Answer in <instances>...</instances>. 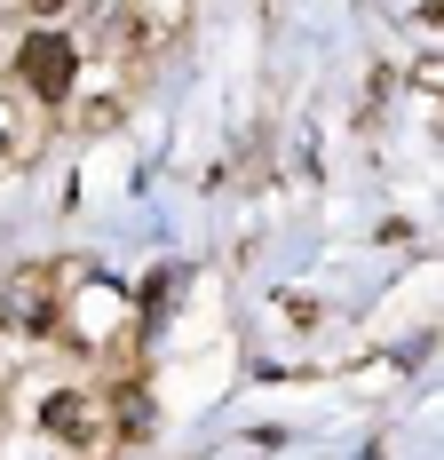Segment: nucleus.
<instances>
[{"mask_svg": "<svg viewBox=\"0 0 444 460\" xmlns=\"http://www.w3.org/2000/svg\"><path fill=\"white\" fill-rule=\"evenodd\" d=\"M0 325L24 333V341H56V325H64V278H56V262H24L16 278H0Z\"/></svg>", "mask_w": 444, "mask_h": 460, "instance_id": "f257e3e1", "label": "nucleus"}, {"mask_svg": "<svg viewBox=\"0 0 444 460\" xmlns=\"http://www.w3.org/2000/svg\"><path fill=\"white\" fill-rule=\"evenodd\" d=\"M72 72H80V48L64 40V32H48V24L16 48V80L40 95V103H64L72 95Z\"/></svg>", "mask_w": 444, "mask_h": 460, "instance_id": "f03ea898", "label": "nucleus"}, {"mask_svg": "<svg viewBox=\"0 0 444 460\" xmlns=\"http://www.w3.org/2000/svg\"><path fill=\"white\" fill-rule=\"evenodd\" d=\"M40 429L64 437L72 453H103V437H111V420H103V405H95L88 389H48L40 397Z\"/></svg>", "mask_w": 444, "mask_h": 460, "instance_id": "7ed1b4c3", "label": "nucleus"}, {"mask_svg": "<svg viewBox=\"0 0 444 460\" xmlns=\"http://www.w3.org/2000/svg\"><path fill=\"white\" fill-rule=\"evenodd\" d=\"M151 389H143V381H120V389H111V437H135V445H143V437H151Z\"/></svg>", "mask_w": 444, "mask_h": 460, "instance_id": "20e7f679", "label": "nucleus"}, {"mask_svg": "<svg viewBox=\"0 0 444 460\" xmlns=\"http://www.w3.org/2000/svg\"><path fill=\"white\" fill-rule=\"evenodd\" d=\"M128 119V95H95V103H80V136H103V128H120Z\"/></svg>", "mask_w": 444, "mask_h": 460, "instance_id": "39448f33", "label": "nucleus"}, {"mask_svg": "<svg viewBox=\"0 0 444 460\" xmlns=\"http://www.w3.org/2000/svg\"><path fill=\"white\" fill-rule=\"evenodd\" d=\"M56 8H72V0H32V16H56Z\"/></svg>", "mask_w": 444, "mask_h": 460, "instance_id": "423d86ee", "label": "nucleus"}]
</instances>
